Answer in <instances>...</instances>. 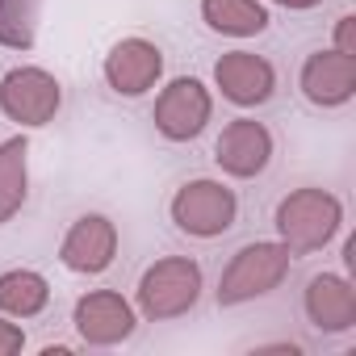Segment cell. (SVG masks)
<instances>
[{"mask_svg":"<svg viewBox=\"0 0 356 356\" xmlns=\"http://www.w3.org/2000/svg\"><path fill=\"white\" fill-rule=\"evenodd\" d=\"M30 197V134H9L0 143V227L13 222Z\"/></svg>","mask_w":356,"mask_h":356,"instance_id":"5bb4252c","label":"cell"},{"mask_svg":"<svg viewBox=\"0 0 356 356\" xmlns=\"http://www.w3.org/2000/svg\"><path fill=\"white\" fill-rule=\"evenodd\" d=\"M202 22L222 38H260L273 17L260 0H202Z\"/></svg>","mask_w":356,"mask_h":356,"instance_id":"9a60e30c","label":"cell"},{"mask_svg":"<svg viewBox=\"0 0 356 356\" xmlns=\"http://www.w3.org/2000/svg\"><path fill=\"white\" fill-rule=\"evenodd\" d=\"M72 327L88 348H118L138 331V310L118 289H88L72 306Z\"/></svg>","mask_w":356,"mask_h":356,"instance_id":"52a82bcc","label":"cell"},{"mask_svg":"<svg viewBox=\"0 0 356 356\" xmlns=\"http://www.w3.org/2000/svg\"><path fill=\"white\" fill-rule=\"evenodd\" d=\"M298 88L314 109H343L356 97V59L331 51H314L302 59L298 72Z\"/></svg>","mask_w":356,"mask_h":356,"instance_id":"7c38bea8","label":"cell"},{"mask_svg":"<svg viewBox=\"0 0 356 356\" xmlns=\"http://www.w3.org/2000/svg\"><path fill=\"white\" fill-rule=\"evenodd\" d=\"M273 130L256 118H235L222 126L218 143H214V163L231 176V181H256L273 163Z\"/></svg>","mask_w":356,"mask_h":356,"instance_id":"ba28073f","label":"cell"},{"mask_svg":"<svg viewBox=\"0 0 356 356\" xmlns=\"http://www.w3.org/2000/svg\"><path fill=\"white\" fill-rule=\"evenodd\" d=\"M22 348H26V331L9 314H0V356H17Z\"/></svg>","mask_w":356,"mask_h":356,"instance_id":"ac0fdd59","label":"cell"},{"mask_svg":"<svg viewBox=\"0 0 356 356\" xmlns=\"http://www.w3.org/2000/svg\"><path fill=\"white\" fill-rule=\"evenodd\" d=\"M202 289H206V277L193 256H159L138 277L134 310L147 323H172V318H185L202 302Z\"/></svg>","mask_w":356,"mask_h":356,"instance_id":"7a4b0ae2","label":"cell"},{"mask_svg":"<svg viewBox=\"0 0 356 356\" xmlns=\"http://www.w3.org/2000/svg\"><path fill=\"white\" fill-rule=\"evenodd\" d=\"M335 51L356 59V17H352V13H343V17L335 22Z\"/></svg>","mask_w":356,"mask_h":356,"instance_id":"d6986e66","label":"cell"},{"mask_svg":"<svg viewBox=\"0 0 356 356\" xmlns=\"http://www.w3.org/2000/svg\"><path fill=\"white\" fill-rule=\"evenodd\" d=\"M289 264H293V252L281 243V239H256V243H243L222 277H218V306L222 310H235V306H248L256 298H268L273 289H281V281L289 277Z\"/></svg>","mask_w":356,"mask_h":356,"instance_id":"3957f363","label":"cell"},{"mask_svg":"<svg viewBox=\"0 0 356 356\" xmlns=\"http://www.w3.org/2000/svg\"><path fill=\"white\" fill-rule=\"evenodd\" d=\"M214 88L239 109H260L277 92V67L256 51H227L214 63Z\"/></svg>","mask_w":356,"mask_h":356,"instance_id":"8fae6325","label":"cell"},{"mask_svg":"<svg viewBox=\"0 0 356 356\" xmlns=\"http://www.w3.org/2000/svg\"><path fill=\"white\" fill-rule=\"evenodd\" d=\"M101 76H105V84L118 97H130V101L147 97L163 80V51L151 38L130 34V38H122V42L109 47V55L101 63Z\"/></svg>","mask_w":356,"mask_h":356,"instance_id":"9c48e42d","label":"cell"},{"mask_svg":"<svg viewBox=\"0 0 356 356\" xmlns=\"http://www.w3.org/2000/svg\"><path fill=\"white\" fill-rule=\"evenodd\" d=\"M118 260V227L105 214H80L63 243H59V264L76 277H101Z\"/></svg>","mask_w":356,"mask_h":356,"instance_id":"30bf717a","label":"cell"},{"mask_svg":"<svg viewBox=\"0 0 356 356\" xmlns=\"http://www.w3.org/2000/svg\"><path fill=\"white\" fill-rule=\"evenodd\" d=\"M273 227H277V239L293 256H314V252H323L339 235V227H343V202L331 189L302 185V189H293V193H285L277 202Z\"/></svg>","mask_w":356,"mask_h":356,"instance_id":"6da1fadb","label":"cell"},{"mask_svg":"<svg viewBox=\"0 0 356 356\" xmlns=\"http://www.w3.org/2000/svg\"><path fill=\"white\" fill-rule=\"evenodd\" d=\"M63 109V84L34 63L9 67L0 76V113L9 122H17L22 130H42L55 122V113Z\"/></svg>","mask_w":356,"mask_h":356,"instance_id":"5b68a950","label":"cell"},{"mask_svg":"<svg viewBox=\"0 0 356 356\" xmlns=\"http://www.w3.org/2000/svg\"><path fill=\"white\" fill-rule=\"evenodd\" d=\"M42 0H0V47L30 51L38 42Z\"/></svg>","mask_w":356,"mask_h":356,"instance_id":"e0dca14e","label":"cell"},{"mask_svg":"<svg viewBox=\"0 0 356 356\" xmlns=\"http://www.w3.org/2000/svg\"><path fill=\"white\" fill-rule=\"evenodd\" d=\"M306 323L323 335H348L356 327V289L343 273H314L302 289Z\"/></svg>","mask_w":356,"mask_h":356,"instance_id":"4fadbf2b","label":"cell"},{"mask_svg":"<svg viewBox=\"0 0 356 356\" xmlns=\"http://www.w3.org/2000/svg\"><path fill=\"white\" fill-rule=\"evenodd\" d=\"M210 118H214V92L197 76L168 80L151 109V122H155L159 138H168V143H193L210 126Z\"/></svg>","mask_w":356,"mask_h":356,"instance_id":"8992f818","label":"cell"},{"mask_svg":"<svg viewBox=\"0 0 356 356\" xmlns=\"http://www.w3.org/2000/svg\"><path fill=\"white\" fill-rule=\"evenodd\" d=\"M168 218L172 227L189 235V239H222L235 222H239V197L235 189H227L222 181H210V176H197V181H185L168 202Z\"/></svg>","mask_w":356,"mask_h":356,"instance_id":"277c9868","label":"cell"},{"mask_svg":"<svg viewBox=\"0 0 356 356\" xmlns=\"http://www.w3.org/2000/svg\"><path fill=\"white\" fill-rule=\"evenodd\" d=\"M51 306V281L38 268H5L0 273V314L38 318Z\"/></svg>","mask_w":356,"mask_h":356,"instance_id":"2e32d148","label":"cell"},{"mask_svg":"<svg viewBox=\"0 0 356 356\" xmlns=\"http://www.w3.org/2000/svg\"><path fill=\"white\" fill-rule=\"evenodd\" d=\"M273 5H281V9H293V13H306V9H318L323 0H273Z\"/></svg>","mask_w":356,"mask_h":356,"instance_id":"ffe728a7","label":"cell"}]
</instances>
